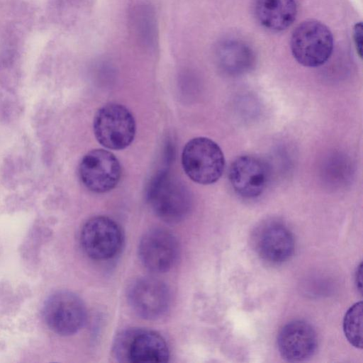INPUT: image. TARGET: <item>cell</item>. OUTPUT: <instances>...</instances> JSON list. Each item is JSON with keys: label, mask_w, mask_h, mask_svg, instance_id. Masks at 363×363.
I'll return each mask as SVG.
<instances>
[{"label": "cell", "mask_w": 363, "mask_h": 363, "mask_svg": "<svg viewBox=\"0 0 363 363\" xmlns=\"http://www.w3.org/2000/svg\"><path fill=\"white\" fill-rule=\"evenodd\" d=\"M186 174L194 182L207 185L216 182L225 169V157L220 146L206 137L192 138L182 153Z\"/></svg>", "instance_id": "2"}, {"label": "cell", "mask_w": 363, "mask_h": 363, "mask_svg": "<svg viewBox=\"0 0 363 363\" xmlns=\"http://www.w3.org/2000/svg\"><path fill=\"white\" fill-rule=\"evenodd\" d=\"M113 352L122 362H165L169 357L162 336L145 329H128L119 333L114 340Z\"/></svg>", "instance_id": "3"}, {"label": "cell", "mask_w": 363, "mask_h": 363, "mask_svg": "<svg viewBox=\"0 0 363 363\" xmlns=\"http://www.w3.org/2000/svg\"><path fill=\"white\" fill-rule=\"evenodd\" d=\"M253 12L257 22L265 29L280 32L289 27L297 14L294 0H255Z\"/></svg>", "instance_id": "14"}, {"label": "cell", "mask_w": 363, "mask_h": 363, "mask_svg": "<svg viewBox=\"0 0 363 363\" xmlns=\"http://www.w3.org/2000/svg\"><path fill=\"white\" fill-rule=\"evenodd\" d=\"M353 38L357 52L360 57L362 53V23H357L353 28Z\"/></svg>", "instance_id": "17"}, {"label": "cell", "mask_w": 363, "mask_h": 363, "mask_svg": "<svg viewBox=\"0 0 363 363\" xmlns=\"http://www.w3.org/2000/svg\"><path fill=\"white\" fill-rule=\"evenodd\" d=\"M334 46L333 33L324 23L308 20L298 24L290 38L294 59L307 67L324 65L330 57Z\"/></svg>", "instance_id": "1"}, {"label": "cell", "mask_w": 363, "mask_h": 363, "mask_svg": "<svg viewBox=\"0 0 363 363\" xmlns=\"http://www.w3.org/2000/svg\"><path fill=\"white\" fill-rule=\"evenodd\" d=\"M79 176L84 186L95 193L114 189L121 176V167L111 152L94 149L87 152L79 165Z\"/></svg>", "instance_id": "8"}, {"label": "cell", "mask_w": 363, "mask_h": 363, "mask_svg": "<svg viewBox=\"0 0 363 363\" xmlns=\"http://www.w3.org/2000/svg\"><path fill=\"white\" fill-rule=\"evenodd\" d=\"M147 201L154 213L167 222H178L189 213L191 197L187 188L161 172L152 179L147 191Z\"/></svg>", "instance_id": "4"}, {"label": "cell", "mask_w": 363, "mask_h": 363, "mask_svg": "<svg viewBox=\"0 0 363 363\" xmlns=\"http://www.w3.org/2000/svg\"><path fill=\"white\" fill-rule=\"evenodd\" d=\"M362 264H360L356 272L357 284H359L358 288L360 291H362Z\"/></svg>", "instance_id": "18"}, {"label": "cell", "mask_w": 363, "mask_h": 363, "mask_svg": "<svg viewBox=\"0 0 363 363\" xmlns=\"http://www.w3.org/2000/svg\"><path fill=\"white\" fill-rule=\"evenodd\" d=\"M318 340L313 327L303 320L288 323L280 330L277 346L281 357L288 362H301L311 357Z\"/></svg>", "instance_id": "12"}, {"label": "cell", "mask_w": 363, "mask_h": 363, "mask_svg": "<svg viewBox=\"0 0 363 363\" xmlns=\"http://www.w3.org/2000/svg\"><path fill=\"white\" fill-rule=\"evenodd\" d=\"M259 255L271 263H281L289 259L294 250L291 233L284 225L273 223L262 231L258 240Z\"/></svg>", "instance_id": "13"}, {"label": "cell", "mask_w": 363, "mask_h": 363, "mask_svg": "<svg viewBox=\"0 0 363 363\" xmlns=\"http://www.w3.org/2000/svg\"><path fill=\"white\" fill-rule=\"evenodd\" d=\"M80 241L89 257L96 260H106L119 252L123 235L121 228L113 220L106 216H96L84 223Z\"/></svg>", "instance_id": "7"}, {"label": "cell", "mask_w": 363, "mask_h": 363, "mask_svg": "<svg viewBox=\"0 0 363 363\" xmlns=\"http://www.w3.org/2000/svg\"><path fill=\"white\" fill-rule=\"evenodd\" d=\"M217 55L220 66L230 74L245 73L254 63V55L251 49L245 43L235 40L221 43Z\"/></svg>", "instance_id": "15"}, {"label": "cell", "mask_w": 363, "mask_h": 363, "mask_svg": "<svg viewBox=\"0 0 363 363\" xmlns=\"http://www.w3.org/2000/svg\"><path fill=\"white\" fill-rule=\"evenodd\" d=\"M138 254L146 269L162 273L168 271L177 262L179 245L170 232L155 228L146 232L140 239Z\"/></svg>", "instance_id": "11"}, {"label": "cell", "mask_w": 363, "mask_h": 363, "mask_svg": "<svg viewBox=\"0 0 363 363\" xmlns=\"http://www.w3.org/2000/svg\"><path fill=\"white\" fill-rule=\"evenodd\" d=\"M346 338L357 348H362V302L352 305L346 312L343 320Z\"/></svg>", "instance_id": "16"}, {"label": "cell", "mask_w": 363, "mask_h": 363, "mask_svg": "<svg viewBox=\"0 0 363 363\" xmlns=\"http://www.w3.org/2000/svg\"><path fill=\"white\" fill-rule=\"evenodd\" d=\"M228 178L237 194L242 198L254 199L265 190L270 178V168L263 159L244 155L231 163Z\"/></svg>", "instance_id": "9"}, {"label": "cell", "mask_w": 363, "mask_h": 363, "mask_svg": "<svg viewBox=\"0 0 363 363\" xmlns=\"http://www.w3.org/2000/svg\"><path fill=\"white\" fill-rule=\"evenodd\" d=\"M43 313L50 329L60 335L76 333L83 327L86 318L82 299L67 291L52 294L45 302Z\"/></svg>", "instance_id": "6"}, {"label": "cell", "mask_w": 363, "mask_h": 363, "mask_svg": "<svg viewBox=\"0 0 363 363\" xmlns=\"http://www.w3.org/2000/svg\"><path fill=\"white\" fill-rule=\"evenodd\" d=\"M128 302L133 310L145 319L162 316L170 304V292L162 281L153 277L139 278L130 285Z\"/></svg>", "instance_id": "10"}, {"label": "cell", "mask_w": 363, "mask_h": 363, "mask_svg": "<svg viewBox=\"0 0 363 363\" xmlns=\"http://www.w3.org/2000/svg\"><path fill=\"white\" fill-rule=\"evenodd\" d=\"M93 130L98 142L110 150H123L134 140L136 125L134 116L125 106L111 103L95 113Z\"/></svg>", "instance_id": "5"}]
</instances>
